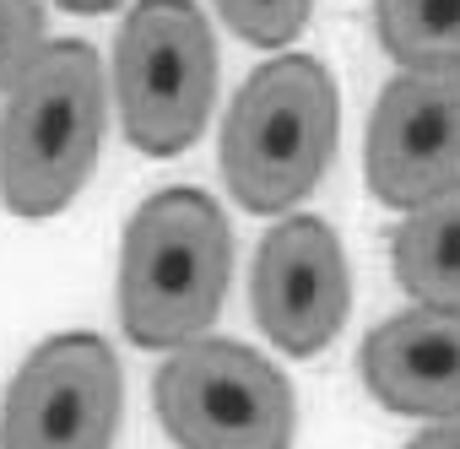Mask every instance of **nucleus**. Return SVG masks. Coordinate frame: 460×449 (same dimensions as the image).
<instances>
[{"label": "nucleus", "mask_w": 460, "mask_h": 449, "mask_svg": "<svg viewBox=\"0 0 460 449\" xmlns=\"http://www.w3.org/2000/svg\"><path fill=\"white\" fill-rule=\"evenodd\" d=\"M250 309L271 347L288 357H320L352 309L347 250L325 216L293 211L261 239L250 266Z\"/></svg>", "instance_id": "6e6552de"}, {"label": "nucleus", "mask_w": 460, "mask_h": 449, "mask_svg": "<svg viewBox=\"0 0 460 449\" xmlns=\"http://www.w3.org/2000/svg\"><path fill=\"white\" fill-rule=\"evenodd\" d=\"M55 6H66V12H76V17H98V12H114L119 0H55Z\"/></svg>", "instance_id": "2eb2a0df"}, {"label": "nucleus", "mask_w": 460, "mask_h": 449, "mask_svg": "<svg viewBox=\"0 0 460 449\" xmlns=\"http://www.w3.org/2000/svg\"><path fill=\"white\" fill-rule=\"evenodd\" d=\"M44 55V6L39 0H0V92H12Z\"/></svg>", "instance_id": "ddd939ff"}, {"label": "nucleus", "mask_w": 460, "mask_h": 449, "mask_svg": "<svg viewBox=\"0 0 460 449\" xmlns=\"http://www.w3.org/2000/svg\"><path fill=\"white\" fill-rule=\"evenodd\" d=\"M341 136V92L325 60L277 55L227 103L222 179L250 216H282L320 189Z\"/></svg>", "instance_id": "7ed1b4c3"}, {"label": "nucleus", "mask_w": 460, "mask_h": 449, "mask_svg": "<svg viewBox=\"0 0 460 449\" xmlns=\"http://www.w3.org/2000/svg\"><path fill=\"white\" fill-rule=\"evenodd\" d=\"M109 125L103 60L82 39H49L0 114V206L12 216L66 211L98 168Z\"/></svg>", "instance_id": "f03ea898"}, {"label": "nucleus", "mask_w": 460, "mask_h": 449, "mask_svg": "<svg viewBox=\"0 0 460 449\" xmlns=\"http://www.w3.org/2000/svg\"><path fill=\"white\" fill-rule=\"evenodd\" d=\"M406 449H460V411L455 417H438L433 427H422Z\"/></svg>", "instance_id": "4468645a"}, {"label": "nucleus", "mask_w": 460, "mask_h": 449, "mask_svg": "<svg viewBox=\"0 0 460 449\" xmlns=\"http://www.w3.org/2000/svg\"><path fill=\"white\" fill-rule=\"evenodd\" d=\"M374 39L401 71L460 66V0H374Z\"/></svg>", "instance_id": "9b49d317"}, {"label": "nucleus", "mask_w": 460, "mask_h": 449, "mask_svg": "<svg viewBox=\"0 0 460 449\" xmlns=\"http://www.w3.org/2000/svg\"><path fill=\"white\" fill-rule=\"evenodd\" d=\"M390 271L422 309H460V179L406 211L390 233Z\"/></svg>", "instance_id": "9d476101"}, {"label": "nucleus", "mask_w": 460, "mask_h": 449, "mask_svg": "<svg viewBox=\"0 0 460 449\" xmlns=\"http://www.w3.org/2000/svg\"><path fill=\"white\" fill-rule=\"evenodd\" d=\"M125 374L103 336L66 330L28 352L0 401V449H114Z\"/></svg>", "instance_id": "423d86ee"}, {"label": "nucleus", "mask_w": 460, "mask_h": 449, "mask_svg": "<svg viewBox=\"0 0 460 449\" xmlns=\"http://www.w3.org/2000/svg\"><path fill=\"white\" fill-rule=\"evenodd\" d=\"M119 130L146 157L200 141L217 103V39L195 0H136L114 39Z\"/></svg>", "instance_id": "20e7f679"}, {"label": "nucleus", "mask_w": 460, "mask_h": 449, "mask_svg": "<svg viewBox=\"0 0 460 449\" xmlns=\"http://www.w3.org/2000/svg\"><path fill=\"white\" fill-rule=\"evenodd\" d=\"M368 395L395 417L460 411V309H401L363 336L358 352Z\"/></svg>", "instance_id": "1a4fd4ad"}, {"label": "nucleus", "mask_w": 460, "mask_h": 449, "mask_svg": "<svg viewBox=\"0 0 460 449\" xmlns=\"http://www.w3.org/2000/svg\"><path fill=\"white\" fill-rule=\"evenodd\" d=\"M211 6H217V17L234 28L244 44H255V49H288L309 28L314 0H211Z\"/></svg>", "instance_id": "f8f14e48"}, {"label": "nucleus", "mask_w": 460, "mask_h": 449, "mask_svg": "<svg viewBox=\"0 0 460 449\" xmlns=\"http://www.w3.org/2000/svg\"><path fill=\"white\" fill-rule=\"evenodd\" d=\"M152 406L173 449H293V384L255 347L200 336L163 357Z\"/></svg>", "instance_id": "39448f33"}, {"label": "nucleus", "mask_w": 460, "mask_h": 449, "mask_svg": "<svg viewBox=\"0 0 460 449\" xmlns=\"http://www.w3.org/2000/svg\"><path fill=\"white\" fill-rule=\"evenodd\" d=\"M368 195L417 211L460 179V66L401 71L379 87L363 141Z\"/></svg>", "instance_id": "0eeeda50"}, {"label": "nucleus", "mask_w": 460, "mask_h": 449, "mask_svg": "<svg viewBox=\"0 0 460 449\" xmlns=\"http://www.w3.org/2000/svg\"><path fill=\"white\" fill-rule=\"evenodd\" d=\"M227 277L234 228L222 206L195 184L146 195L119 244V325L130 347L179 352L200 341L222 314Z\"/></svg>", "instance_id": "f257e3e1"}]
</instances>
